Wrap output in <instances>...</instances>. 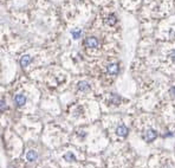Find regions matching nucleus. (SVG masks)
Listing matches in <instances>:
<instances>
[{
  "label": "nucleus",
  "mask_w": 175,
  "mask_h": 168,
  "mask_svg": "<svg viewBox=\"0 0 175 168\" xmlns=\"http://www.w3.org/2000/svg\"><path fill=\"white\" fill-rule=\"evenodd\" d=\"M84 45L89 49H96L98 47L100 43H98V39L95 38V37H88L85 40H84Z\"/></svg>",
  "instance_id": "1"
},
{
  "label": "nucleus",
  "mask_w": 175,
  "mask_h": 168,
  "mask_svg": "<svg viewBox=\"0 0 175 168\" xmlns=\"http://www.w3.org/2000/svg\"><path fill=\"white\" fill-rule=\"evenodd\" d=\"M156 137H157V131L154 130V129H148V130H146V133L143 134V139H144L147 142H153Z\"/></svg>",
  "instance_id": "2"
},
{
  "label": "nucleus",
  "mask_w": 175,
  "mask_h": 168,
  "mask_svg": "<svg viewBox=\"0 0 175 168\" xmlns=\"http://www.w3.org/2000/svg\"><path fill=\"white\" fill-rule=\"evenodd\" d=\"M13 102L17 107H23L26 103V96L24 94H17L13 98Z\"/></svg>",
  "instance_id": "3"
},
{
  "label": "nucleus",
  "mask_w": 175,
  "mask_h": 168,
  "mask_svg": "<svg viewBox=\"0 0 175 168\" xmlns=\"http://www.w3.org/2000/svg\"><path fill=\"white\" fill-rule=\"evenodd\" d=\"M107 71L109 75H113V76H116L120 71V66L117 63H113V64H109L108 67H107Z\"/></svg>",
  "instance_id": "4"
},
{
  "label": "nucleus",
  "mask_w": 175,
  "mask_h": 168,
  "mask_svg": "<svg viewBox=\"0 0 175 168\" xmlns=\"http://www.w3.org/2000/svg\"><path fill=\"white\" fill-rule=\"evenodd\" d=\"M128 128L124 126V124H120L118 127H117V129H116V134L118 135V136H121V137H126L127 135H128Z\"/></svg>",
  "instance_id": "5"
},
{
  "label": "nucleus",
  "mask_w": 175,
  "mask_h": 168,
  "mask_svg": "<svg viewBox=\"0 0 175 168\" xmlns=\"http://www.w3.org/2000/svg\"><path fill=\"white\" fill-rule=\"evenodd\" d=\"M38 159V154H37V151L36 150H29L27 153H26V160L29 161V162H34L36 160Z\"/></svg>",
  "instance_id": "6"
},
{
  "label": "nucleus",
  "mask_w": 175,
  "mask_h": 168,
  "mask_svg": "<svg viewBox=\"0 0 175 168\" xmlns=\"http://www.w3.org/2000/svg\"><path fill=\"white\" fill-rule=\"evenodd\" d=\"M77 88L79 91H88V90H90V84L85 82V80H80L78 84H77Z\"/></svg>",
  "instance_id": "7"
},
{
  "label": "nucleus",
  "mask_w": 175,
  "mask_h": 168,
  "mask_svg": "<svg viewBox=\"0 0 175 168\" xmlns=\"http://www.w3.org/2000/svg\"><path fill=\"white\" fill-rule=\"evenodd\" d=\"M31 60H32V58H31L30 55H24V56L20 58V65H22L23 67H25V66H27V65L31 63Z\"/></svg>",
  "instance_id": "8"
},
{
  "label": "nucleus",
  "mask_w": 175,
  "mask_h": 168,
  "mask_svg": "<svg viewBox=\"0 0 175 168\" xmlns=\"http://www.w3.org/2000/svg\"><path fill=\"white\" fill-rule=\"evenodd\" d=\"M116 22H117V18H116V16H115V14H110V16H108V18L105 19V23H107L108 25H110V26L115 25V24H116Z\"/></svg>",
  "instance_id": "9"
},
{
  "label": "nucleus",
  "mask_w": 175,
  "mask_h": 168,
  "mask_svg": "<svg viewBox=\"0 0 175 168\" xmlns=\"http://www.w3.org/2000/svg\"><path fill=\"white\" fill-rule=\"evenodd\" d=\"M64 160H66L67 162H73V161H76V156H75L71 151H67V153L64 155Z\"/></svg>",
  "instance_id": "10"
},
{
  "label": "nucleus",
  "mask_w": 175,
  "mask_h": 168,
  "mask_svg": "<svg viewBox=\"0 0 175 168\" xmlns=\"http://www.w3.org/2000/svg\"><path fill=\"white\" fill-rule=\"evenodd\" d=\"M120 101H121L120 96H117L116 94H113V95H111V97H110V102H111V103H114V104H118Z\"/></svg>",
  "instance_id": "11"
},
{
  "label": "nucleus",
  "mask_w": 175,
  "mask_h": 168,
  "mask_svg": "<svg viewBox=\"0 0 175 168\" xmlns=\"http://www.w3.org/2000/svg\"><path fill=\"white\" fill-rule=\"evenodd\" d=\"M71 34H72L73 39H78V38H80V36H82V30H73V31L71 32Z\"/></svg>",
  "instance_id": "12"
},
{
  "label": "nucleus",
  "mask_w": 175,
  "mask_h": 168,
  "mask_svg": "<svg viewBox=\"0 0 175 168\" xmlns=\"http://www.w3.org/2000/svg\"><path fill=\"white\" fill-rule=\"evenodd\" d=\"M7 109V104L5 101H0V113H4Z\"/></svg>",
  "instance_id": "13"
},
{
  "label": "nucleus",
  "mask_w": 175,
  "mask_h": 168,
  "mask_svg": "<svg viewBox=\"0 0 175 168\" xmlns=\"http://www.w3.org/2000/svg\"><path fill=\"white\" fill-rule=\"evenodd\" d=\"M161 168H174V167H173L170 163H164V164H163Z\"/></svg>",
  "instance_id": "14"
},
{
  "label": "nucleus",
  "mask_w": 175,
  "mask_h": 168,
  "mask_svg": "<svg viewBox=\"0 0 175 168\" xmlns=\"http://www.w3.org/2000/svg\"><path fill=\"white\" fill-rule=\"evenodd\" d=\"M170 93H171V95L175 97V87H173V88L170 89Z\"/></svg>",
  "instance_id": "15"
},
{
  "label": "nucleus",
  "mask_w": 175,
  "mask_h": 168,
  "mask_svg": "<svg viewBox=\"0 0 175 168\" xmlns=\"http://www.w3.org/2000/svg\"><path fill=\"white\" fill-rule=\"evenodd\" d=\"M171 57H173V60H174V62H175V51H174V52H173V55H171Z\"/></svg>",
  "instance_id": "16"
}]
</instances>
